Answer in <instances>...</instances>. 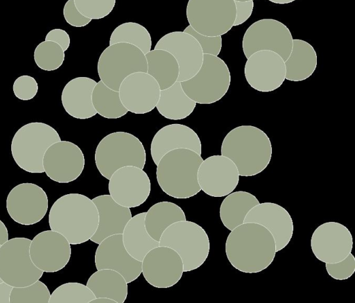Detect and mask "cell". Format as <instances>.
<instances>
[{"instance_id":"45","label":"cell","mask_w":355,"mask_h":303,"mask_svg":"<svg viewBox=\"0 0 355 303\" xmlns=\"http://www.w3.org/2000/svg\"><path fill=\"white\" fill-rule=\"evenodd\" d=\"M236 17L233 26H239L246 21L251 16L254 8V1H234Z\"/></svg>"},{"instance_id":"7","label":"cell","mask_w":355,"mask_h":303,"mask_svg":"<svg viewBox=\"0 0 355 303\" xmlns=\"http://www.w3.org/2000/svg\"><path fill=\"white\" fill-rule=\"evenodd\" d=\"M159 245L167 246L180 255L184 272L201 266L208 257L210 243L205 230L189 220L176 222L168 227L159 239Z\"/></svg>"},{"instance_id":"8","label":"cell","mask_w":355,"mask_h":303,"mask_svg":"<svg viewBox=\"0 0 355 303\" xmlns=\"http://www.w3.org/2000/svg\"><path fill=\"white\" fill-rule=\"evenodd\" d=\"M230 83V72L224 60L218 56L204 54L198 73L180 84L185 94L196 103L211 104L226 94Z\"/></svg>"},{"instance_id":"41","label":"cell","mask_w":355,"mask_h":303,"mask_svg":"<svg viewBox=\"0 0 355 303\" xmlns=\"http://www.w3.org/2000/svg\"><path fill=\"white\" fill-rule=\"evenodd\" d=\"M15 96L21 101L33 98L38 92L36 80L28 75H22L15 79L12 85Z\"/></svg>"},{"instance_id":"33","label":"cell","mask_w":355,"mask_h":303,"mask_svg":"<svg viewBox=\"0 0 355 303\" xmlns=\"http://www.w3.org/2000/svg\"><path fill=\"white\" fill-rule=\"evenodd\" d=\"M185 220V214L180 207L171 202L163 201L155 203L146 212L144 223L148 234L159 241L168 227Z\"/></svg>"},{"instance_id":"9","label":"cell","mask_w":355,"mask_h":303,"mask_svg":"<svg viewBox=\"0 0 355 303\" xmlns=\"http://www.w3.org/2000/svg\"><path fill=\"white\" fill-rule=\"evenodd\" d=\"M147 69L145 54L137 46L124 42L110 44L101 53L97 64L101 80L116 91L127 76L137 71L147 72Z\"/></svg>"},{"instance_id":"30","label":"cell","mask_w":355,"mask_h":303,"mask_svg":"<svg viewBox=\"0 0 355 303\" xmlns=\"http://www.w3.org/2000/svg\"><path fill=\"white\" fill-rule=\"evenodd\" d=\"M86 285L96 298L107 297L116 303H123L128 295V283L114 270H97L89 277Z\"/></svg>"},{"instance_id":"27","label":"cell","mask_w":355,"mask_h":303,"mask_svg":"<svg viewBox=\"0 0 355 303\" xmlns=\"http://www.w3.org/2000/svg\"><path fill=\"white\" fill-rule=\"evenodd\" d=\"M96 83L92 78L81 76L71 79L65 85L61 102L68 114L76 119H86L97 114L92 101Z\"/></svg>"},{"instance_id":"6","label":"cell","mask_w":355,"mask_h":303,"mask_svg":"<svg viewBox=\"0 0 355 303\" xmlns=\"http://www.w3.org/2000/svg\"><path fill=\"white\" fill-rule=\"evenodd\" d=\"M97 169L110 180L119 168L134 166L141 169L146 164V151L141 141L126 132H114L104 137L95 151Z\"/></svg>"},{"instance_id":"42","label":"cell","mask_w":355,"mask_h":303,"mask_svg":"<svg viewBox=\"0 0 355 303\" xmlns=\"http://www.w3.org/2000/svg\"><path fill=\"white\" fill-rule=\"evenodd\" d=\"M325 268L333 279L344 280L349 278L355 271V258L349 253L346 258L336 263H326Z\"/></svg>"},{"instance_id":"18","label":"cell","mask_w":355,"mask_h":303,"mask_svg":"<svg viewBox=\"0 0 355 303\" xmlns=\"http://www.w3.org/2000/svg\"><path fill=\"white\" fill-rule=\"evenodd\" d=\"M109 193L118 204L129 208L143 204L150 193V181L143 169L127 166L116 170L110 177Z\"/></svg>"},{"instance_id":"47","label":"cell","mask_w":355,"mask_h":303,"mask_svg":"<svg viewBox=\"0 0 355 303\" xmlns=\"http://www.w3.org/2000/svg\"><path fill=\"white\" fill-rule=\"evenodd\" d=\"M12 286L2 282L0 283V303H10V295Z\"/></svg>"},{"instance_id":"4","label":"cell","mask_w":355,"mask_h":303,"mask_svg":"<svg viewBox=\"0 0 355 303\" xmlns=\"http://www.w3.org/2000/svg\"><path fill=\"white\" fill-rule=\"evenodd\" d=\"M203 159L197 153L178 148L166 153L157 164L156 176L162 190L169 196L186 199L200 191L198 171Z\"/></svg>"},{"instance_id":"24","label":"cell","mask_w":355,"mask_h":303,"mask_svg":"<svg viewBox=\"0 0 355 303\" xmlns=\"http://www.w3.org/2000/svg\"><path fill=\"white\" fill-rule=\"evenodd\" d=\"M244 223H256L266 227L275 239L276 252L284 249L293 234L294 226L290 214L274 202H259L247 214Z\"/></svg>"},{"instance_id":"1","label":"cell","mask_w":355,"mask_h":303,"mask_svg":"<svg viewBox=\"0 0 355 303\" xmlns=\"http://www.w3.org/2000/svg\"><path fill=\"white\" fill-rule=\"evenodd\" d=\"M275 239L263 225L243 223L227 237L225 254L231 265L244 273H257L266 269L276 254Z\"/></svg>"},{"instance_id":"29","label":"cell","mask_w":355,"mask_h":303,"mask_svg":"<svg viewBox=\"0 0 355 303\" xmlns=\"http://www.w3.org/2000/svg\"><path fill=\"white\" fill-rule=\"evenodd\" d=\"M145 215L146 212H141L132 216L122 234L126 250L140 261L150 250L159 245V242L153 239L146 230Z\"/></svg>"},{"instance_id":"26","label":"cell","mask_w":355,"mask_h":303,"mask_svg":"<svg viewBox=\"0 0 355 303\" xmlns=\"http://www.w3.org/2000/svg\"><path fill=\"white\" fill-rule=\"evenodd\" d=\"M98 214V225L89 240L96 244L112 235L123 234V230L132 218L129 207L115 202L110 195L96 196L92 199Z\"/></svg>"},{"instance_id":"22","label":"cell","mask_w":355,"mask_h":303,"mask_svg":"<svg viewBox=\"0 0 355 303\" xmlns=\"http://www.w3.org/2000/svg\"><path fill=\"white\" fill-rule=\"evenodd\" d=\"M119 93L122 104L128 112L146 114L156 107L160 88L153 76L146 72L137 71L122 81Z\"/></svg>"},{"instance_id":"34","label":"cell","mask_w":355,"mask_h":303,"mask_svg":"<svg viewBox=\"0 0 355 303\" xmlns=\"http://www.w3.org/2000/svg\"><path fill=\"white\" fill-rule=\"evenodd\" d=\"M147 72L157 82L160 90L173 85L179 76V65L175 57L163 49L150 50L145 54Z\"/></svg>"},{"instance_id":"35","label":"cell","mask_w":355,"mask_h":303,"mask_svg":"<svg viewBox=\"0 0 355 303\" xmlns=\"http://www.w3.org/2000/svg\"><path fill=\"white\" fill-rule=\"evenodd\" d=\"M92 101L96 113L104 118H121L128 112L121 103L119 91L110 89L101 80L93 89Z\"/></svg>"},{"instance_id":"14","label":"cell","mask_w":355,"mask_h":303,"mask_svg":"<svg viewBox=\"0 0 355 303\" xmlns=\"http://www.w3.org/2000/svg\"><path fill=\"white\" fill-rule=\"evenodd\" d=\"M42 164L44 172L51 180L58 183H69L81 175L85 157L76 144L60 140L46 150Z\"/></svg>"},{"instance_id":"39","label":"cell","mask_w":355,"mask_h":303,"mask_svg":"<svg viewBox=\"0 0 355 303\" xmlns=\"http://www.w3.org/2000/svg\"><path fill=\"white\" fill-rule=\"evenodd\" d=\"M51 297L47 286L42 282L21 287H12L10 303H49Z\"/></svg>"},{"instance_id":"31","label":"cell","mask_w":355,"mask_h":303,"mask_svg":"<svg viewBox=\"0 0 355 303\" xmlns=\"http://www.w3.org/2000/svg\"><path fill=\"white\" fill-rule=\"evenodd\" d=\"M196 104L185 94L180 82L176 81L171 87L160 90L156 107L164 117L171 120H180L189 116L194 110Z\"/></svg>"},{"instance_id":"36","label":"cell","mask_w":355,"mask_h":303,"mask_svg":"<svg viewBox=\"0 0 355 303\" xmlns=\"http://www.w3.org/2000/svg\"><path fill=\"white\" fill-rule=\"evenodd\" d=\"M124 42L139 48L144 54L151 50L152 40L148 31L141 24L128 21L116 26L112 31L110 44Z\"/></svg>"},{"instance_id":"3","label":"cell","mask_w":355,"mask_h":303,"mask_svg":"<svg viewBox=\"0 0 355 303\" xmlns=\"http://www.w3.org/2000/svg\"><path fill=\"white\" fill-rule=\"evenodd\" d=\"M221 155L230 159L239 174L251 177L268 166L272 153L268 136L257 127L243 125L231 130L221 144Z\"/></svg>"},{"instance_id":"48","label":"cell","mask_w":355,"mask_h":303,"mask_svg":"<svg viewBox=\"0 0 355 303\" xmlns=\"http://www.w3.org/2000/svg\"><path fill=\"white\" fill-rule=\"evenodd\" d=\"M8 239V229L3 222L0 220V245H1Z\"/></svg>"},{"instance_id":"43","label":"cell","mask_w":355,"mask_h":303,"mask_svg":"<svg viewBox=\"0 0 355 303\" xmlns=\"http://www.w3.org/2000/svg\"><path fill=\"white\" fill-rule=\"evenodd\" d=\"M184 32L192 35L201 46L203 54L218 56L222 48V37L207 36L196 32L190 25L187 26Z\"/></svg>"},{"instance_id":"12","label":"cell","mask_w":355,"mask_h":303,"mask_svg":"<svg viewBox=\"0 0 355 303\" xmlns=\"http://www.w3.org/2000/svg\"><path fill=\"white\" fill-rule=\"evenodd\" d=\"M293 40L290 30L282 22L261 19L251 24L245 32L243 51L246 58L259 51H272L286 61L292 50Z\"/></svg>"},{"instance_id":"15","label":"cell","mask_w":355,"mask_h":303,"mask_svg":"<svg viewBox=\"0 0 355 303\" xmlns=\"http://www.w3.org/2000/svg\"><path fill=\"white\" fill-rule=\"evenodd\" d=\"M353 239L350 231L338 222H326L313 232L311 248L315 257L324 263H336L351 253Z\"/></svg>"},{"instance_id":"40","label":"cell","mask_w":355,"mask_h":303,"mask_svg":"<svg viewBox=\"0 0 355 303\" xmlns=\"http://www.w3.org/2000/svg\"><path fill=\"white\" fill-rule=\"evenodd\" d=\"M78 11L85 17L100 19L107 17L113 10L116 0H73Z\"/></svg>"},{"instance_id":"44","label":"cell","mask_w":355,"mask_h":303,"mask_svg":"<svg viewBox=\"0 0 355 303\" xmlns=\"http://www.w3.org/2000/svg\"><path fill=\"white\" fill-rule=\"evenodd\" d=\"M63 16L67 24L80 28L89 24L92 19L85 17L76 8L73 0H67L63 8Z\"/></svg>"},{"instance_id":"2","label":"cell","mask_w":355,"mask_h":303,"mask_svg":"<svg viewBox=\"0 0 355 303\" xmlns=\"http://www.w3.org/2000/svg\"><path fill=\"white\" fill-rule=\"evenodd\" d=\"M49 225L70 244H81L89 240L98 227V210L92 200L85 195L65 194L51 206Z\"/></svg>"},{"instance_id":"46","label":"cell","mask_w":355,"mask_h":303,"mask_svg":"<svg viewBox=\"0 0 355 303\" xmlns=\"http://www.w3.org/2000/svg\"><path fill=\"white\" fill-rule=\"evenodd\" d=\"M44 40L52 41L59 44L64 51H66L70 45V37L63 29L54 28L51 30L46 35Z\"/></svg>"},{"instance_id":"49","label":"cell","mask_w":355,"mask_h":303,"mask_svg":"<svg viewBox=\"0 0 355 303\" xmlns=\"http://www.w3.org/2000/svg\"><path fill=\"white\" fill-rule=\"evenodd\" d=\"M113 300L107 297H97L92 300L90 303H114Z\"/></svg>"},{"instance_id":"10","label":"cell","mask_w":355,"mask_h":303,"mask_svg":"<svg viewBox=\"0 0 355 303\" xmlns=\"http://www.w3.org/2000/svg\"><path fill=\"white\" fill-rule=\"evenodd\" d=\"M31 239L15 237L0 246V278L12 287L28 286L39 280L43 271L32 261L29 248Z\"/></svg>"},{"instance_id":"37","label":"cell","mask_w":355,"mask_h":303,"mask_svg":"<svg viewBox=\"0 0 355 303\" xmlns=\"http://www.w3.org/2000/svg\"><path fill=\"white\" fill-rule=\"evenodd\" d=\"M64 51L57 43L44 40L35 47L33 58L37 66L44 71H55L64 62Z\"/></svg>"},{"instance_id":"20","label":"cell","mask_w":355,"mask_h":303,"mask_svg":"<svg viewBox=\"0 0 355 303\" xmlns=\"http://www.w3.org/2000/svg\"><path fill=\"white\" fill-rule=\"evenodd\" d=\"M234 163L223 155H212L203 159L198 171L201 190L212 197H223L232 193L239 182Z\"/></svg>"},{"instance_id":"17","label":"cell","mask_w":355,"mask_h":303,"mask_svg":"<svg viewBox=\"0 0 355 303\" xmlns=\"http://www.w3.org/2000/svg\"><path fill=\"white\" fill-rule=\"evenodd\" d=\"M35 266L45 272H55L64 268L71 254V244L60 233L44 230L34 236L29 248Z\"/></svg>"},{"instance_id":"50","label":"cell","mask_w":355,"mask_h":303,"mask_svg":"<svg viewBox=\"0 0 355 303\" xmlns=\"http://www.w3.org/2000/svg\"><path fill=\"white\" fill-rule=\"evenodd\" d=\"M274 3L277 4H287L293 2L296 0H268Z\"/></svg>"},{"instance_id":"28","label":"cell","mask_w":355,"mask_h":303,"mask_svg":"<svg viewBox=\"0 0 355 303\" xmlns=\"http://www.w3.org/2000/svg\"><path fill=\"white\" fill-rule=\"evenodd\" d=\"M317 53L313 46L300 39L293 40L291 54L284 61L285 78L299 82L309 78L317 67Z\"/></svg>"},{"instance_id":"21","label":"cell","mask_w":355,"mask_h":303,"mask_svg":"<svg viewBox=\"0 0 355 303\" xmlns=\"http://www.w3.org/2000/svg\"><path fill=\"white\" fill-rule=\"evenodd\" d=\"M154 49H163L171 53L179 65L178 81L190 79L200 70L204 54L198 41L184 31H173L162 36Z\"/></svg>"},{"instance_id":"51","label":"cell","mask_w":355,"mask_h":303,"mask_svg":"<svg viewBox=\"0 0 355 303\" xmlns=\"http://www.w3.org/2000/svg\"><path fill=\"white\" fill-rule=\"evenodd\" d=\"M234 1H249V0H234Z\"/></svg>"},{"instance_id":"16","label":"cell","mask_w":355,"mask_h":303,"mask_svg":"<svg viewBox=\"0 0 355 303\" xmlns=\"http://www.w3.org/2000/svg\"><path fill=\"white\" fill-rule=\"evenodd\" d=\"M244 75L248 83L255 90L261 92L274 91L286 79L284 61L274 51H257L247 58Z\"/></svg>"},{"instance_id":"13","label":"cell","mask_w":355,"mask_h":303,"mask_svg":"<svg viewBox=\"0 0 355 303\" xmlns=\"http://www.w3.org/2000/svg\"><path fill=\"white\" fill-rule=\"evenodd\" d=\"M6 207L10 217L23 225L40 222L46 215L49 200L46 193L39 185L24 182L14 187L8 193Z\"/></svg>"},{"instance_id":"23","label":"cell","mask_w":355,"mask_h":303,"mask_svg":"<svg viewBox=\"0 0 355 303\" xmlns=\"http://www.w3.org/2000/svg\"><path fill=\"white\" fill-rule=\"evenodd\" d=\"M95 265L97 270L111 269L118 272L127 283L137 279L142 268V262L126 250L121 234L108 236L98 244L95 253Z\"/></svg>"},{"instance_id":"32","label":"cell","mask_w":355,"mask_h":303,"mask_svg":"<svg viewBox=\"0 0 355 303\" xmlns=\"http://www.w3.org/2000/svg\"><path fill=\"white\" fill-rule=\"evenodd\" d=\"M259 203L257 197L248 191H232L226 196L220 205V220L231 231L243 224L247 214Z\"/></svg>"},{"instance_id":"52","label":"cell","mask_w":355,"mask_h":303,"mask_svg":"<svg viewBox=\"0 0 355 303\" xmlns=\"http://www.w3.org/2000/svg\"><path fill=\"white\" fill-rule=\"evenodd\" d=\"M0 246H1V245H0ZM1 282H2V280H1V278H0V283H1Z\"/></svg>"},{"instance_id":"11","label":"cell","mask_w":355,"mask_h":303,"mask_svg":"<svg viewBox=\"0 0 355 303\" xmlns=\"http://www.w3.org/2000/svg\"><path fill=\"white\" fill-rule=\"evenodd\" d=\"M186 15L189 25L198 33L221 36L233 27L234 0H189Z\"/></svg>"},{"instance_id":"19","label":"cell","mask_w":355,"mask_h":303,"mask_svg":"<svg viewBox=\"0 0 355 303\" xmlns=\"http://www.w3.org/2000/svg\"><path fill=\"white\" fill-rule=\"evenodd\" d=\"M141 272L146 282L158 288H166L181 279L184 268L180 255L172 248L159 245L142 260Z\"/></svg>"},{"instance_id":"38","label":"cell","mask_w":355,"mask_h":303,"mask_svg":"<svg viewBox=\"0 0 355 303\" xmlns=\"http://www.w3.org/2000/svg\"><path fill=\"white\" fill-rule=\"evenodd\" d=\"M95 298L87 285L78 282H67L53 291L49 303H89Z\"/></svg>"},{"instance_id":"5","label":"cell","mask_w":355,"mask_h":303,"mask_svg":"<svg viewBox=\"0 0 355 303\" xmlns=\"http://www.w3.org/2000/svg\"><path fill=\"white\" fill-rule=\"evenodd\" d=\"M58 132L43 122L22 125L11 141V155L17 165L31 173H44L43 157L48 148L60 141Z\"/></svg>"},{"instance_id":"25","label":"cell","mask_w":355,"mask_h":303,"mask_svg":"<svg viewBox=\"0 0 355 303\" xmlns=\"http://www.w3.org/2000/svg\"><path fill=\"white\" fill-rule=\"evenodd\" d=\"M187 148L201 155L202 146L197 133L187 125L179 123L169 124L158 130L150 145V154L157 165L160 159L168 152Z\"/></svg>"}]
</instances>
